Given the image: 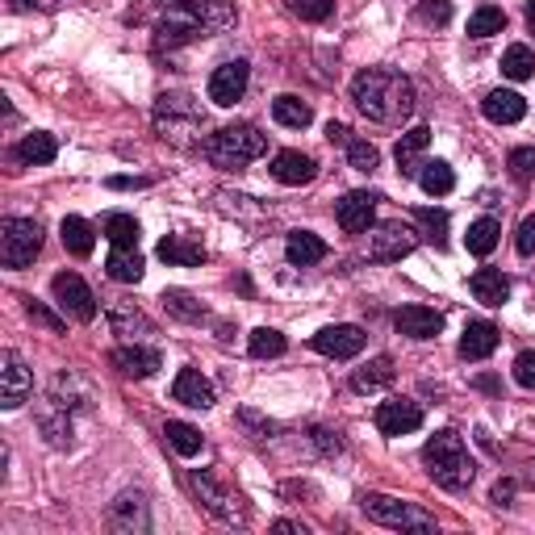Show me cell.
Returning a JSON list of instances; mask_svg holds the SVG:
<instances>
[{"instance_id":"1","label":"cell","mask_w":535,"mask_h":535,"mask_svg":"<svg viewBox=\"0 0 535 535\" xmlns=\"http://www.w3.org/2000/svg\"><path fill=\"white\" fill-rule=\"evenodd\" d=\"M352 101L368 122L398 126L414 113V84L402 72H389V67H368L352 80Z\"/></svg>"},{"instance_id":"2","label":"cell","mask_w":535,"mask_h":535,"mask_svg":"<svg viewBox=\"0 0 535 535\" xmlns=\"http://www.w3.org/2000/svg\"><path fill=\"white\" fill-rule=\"evenodd\" d=\"M423 464L435 485H444V490L460 494L469 490L473 477H477V460L464 448V439L456 431H435L427 444H423Z\"/></svg>"},{"instance_id":"3","label":"cell","mask_w":535,"mask_h":535,"mask_svg":"<svg viewBox=\"0 0 535 535\" xmlns=\"http://www.w3.org/2000/svg\"><path fill=\"white\" fill-rule=\"evenodd\" d=\"M264 151H268V138L255 126H247V122L226 126V130L205 138V155H209V164L214 168H247L251 159H260Z\"/></svg>"},{"instance_id":"4","label":"cell","mask_w":535,"mask_h":535,"mask_svg":"<svg viewBox=\"0 0 535 535\" xmlns=\"http://www.w3.org/2000/svg\"><path fill=\"white\" fill-rule=\"evenodd\" d=\"M205 126V109L184 97V92H164V97L155 101V130L172 138V143H193V134Z\"/></svg>"},{"instance_id":"5","label":"cell","mask_w":535,"mask_h":535,"mask_svg":"<svg viewBox=\"0 0 535 535\" xmlns=\"http://www.w3.org/2000/svg\"><path fill=\"white\" fill-rule=\"evenodd\" d=\"M42 251V226L34 218H5L0 222V264L9 272H21L34 264Z\"/></svg>"},{"instance_id":"6","label":"cell","mask_w":535,"mask_h":535,"mask_svg":"<svg viewBox=\"0 0 535 535\" xmlns=\"http://www.w3.org/2000/svg\"><path fill=\"white\" fill-rule=\"evenodd\" d=\"M360 510L381 523V527H398V531H435V519L427 515V510H418L402 498H389V494H364L360 498Z\"/></svg>"},{"instance_id":"7","label":"cell","mask_w":535,"mask_h":535,"mask_svg":"<svg viewBox=\"0 0 535 535\" xmlns=\"http://www.w3.org/2000/svg\"><path fill=\"white\" fill-rule=\"evenodd\" d=\"M414 230L402 226V222H381L377 226V235H368V260H377V264H393V260H402V255L414 251Z\"/></svg>"},{"instance_id":"8","label":"cell","mask_w":535,"mask_h":535,"mask_svg":"<svg viewBox=\"0 0 535 535\" xmlns=\"http://www.w3.org/2000/svg\"><path fill=\"white\" fill-rule=\"evenodd\" d=\"M193 485H197V494H201V502H205V510L209 515H218L222 523H247V510L239 506V498L230 494V490H222V485L214 481V473H205V469H197L193 473Z\"/></svg>"},{"instance_id":"9","label":"cell","mask_w":535,"mask_h":535,"mask_svg":"<svg viewBox=\"0 0 535 535\" xmlns=\"http://www.w3.org/2000/svg\"><path fill=\"white\" fill-rule=\"evenodd\" d=\"M51 293H55V301H59V306L72 314V318H80V322H92V318H97V297H92V289L80 281L76 272H59L55 281H51Z\"/></svg>"},{"instance_id":"10","label":"cell","mask_w":535,"mask_h":535,"mask_svg":"<svg viewBox=\"0 0 535 535\" xmlns=\"http://www.w3.org/2000/svg\"><path fill=\"white\" fill-rule=\"evenodd\" d=\"M314 352H322V356H331V360H352V356H360L364 352V331L360 327H352V322H335V327H322L314 339Z\"/></svg>"},{"instance_id":"11","label":"cell","mask_w":535,"mask_h":535,"mask_svg":"<svg viewBox=\"0 0 535 535\" xmlns=\"http://www.w3.org/2000/svg\"><path fill=\"white\" fill-rule=\"evenodd\" d=\"M30 389H34V377H30L26 360H21L17 352H5L0 356V406L17 410L21 402L30 398Z\"/></svg>"},{"instance_id":"12","label":"cell","mask_w":535,"mask_h":535,"mask_svg":"<svg viewBox=\"0 0 535 535\" xmlns=\"http://www.w3.org/2000/svg\"><path fill=\"white\" fill-rule=\"evenodd\" d=\"M423 427V406L410 402V398H389L377 406V431L389 435V439H398V435H410Z\"/></svg>"},{"instance_id":"13","label":"cell","mask_w":535,"mask_h":535,"mask_svg":"<svg viewBox=\"0 0 535 535\" xmlns=\"http://www.w3.org/2000/svg\"><path fill=\"white\" fill-rule=\"evenodd\" d=\"M247 80H251V67L243 59H230L222 63L214 76H209V101L230 109L235 101H243V92H247Z\"/></svg>"},{"instance_id":"14","label":"cell","mask_w":535,"mask_h":535,"mask_svg":"<svg viewBox=\"0 0 535 535\" xmlns=\"http://www.w3.org/2000/svg\"><path fill=\"white\" fill-rule=\"evenodd\" d=\"M377 193H364V189H356V193H347L343 201H339V209H335V218H339V226L347 230V235H368V226H372V218H377Z\"/></svg>"},{"instance_id":"15","label":"cell","mask_w":535,"mask_h":535,"mask_svg":"<svg viewBox=\"0 0 535 535\" xmlns=\"http://www.w3.org/2000/svg\"><path fill=\"white\" fill-rule=\"evenodd\" d=\"M393 327H398V335H406V339H435L439 331H444V314L427 310V306H402L398 314H393Z\"/></svg>"},{"instance_id":"16","label":"cell","mask_w":535,"mask_h":535,"mask_svg":"<svg viewBox=\"0 0 535 535\" xmlns=\"http://www.w3.org/2000/svg\"><path fill=\"white\" fill-rule=\"evenodd\" d=\"M113 364H118L126 377H138V381H147L159 372V364H164V356L155 352V347H143V343H126V347H113Z\"/></svg>"},{"instance_id":"17","label":"cell","mask_w":535,"mask_h":535,"mask_svg":"<svg viewBox=\"0 0 535 535\" xmlns=\"http://www.w3.org/2000/svg\"><path fill=\"white\" fill-rule=\"evenodd\" d=\"M172 398H176L180 406L209 410V406H214V385L201 377V368H180L176 381H172Z\"/></svg>"},{"instance_id":"18","label":"cell","mask_w":535,"mask_h":535,"mask_svg":"<svg viewBox=\"0 0 535 535\" xmlns=\"http://www.w3.org/2000/svg\"><path fill=\"white\" fill-rule=\"evenodd\" d=\"M498 327L494 322H485V318H473V322H464V335H460V356L464 360H485V356H494V347H498Z\"/></svg>"},{"instance_id":"19","label":"cell","mask_w":535,"mask_h":535,"mask_svg":"<svg viewBox=\"0 0 535 535\" xmlns=\"http://www.w3.org/2000/svg\"><path fill=\"white\" fill-rule=\"evenodd\" d=\"M431 147V130L427 126H414L398 138V147H393V159H398V172L402 176H418L423 172V151Z\"/></svg>"},{"instance_id":"20","label":"cell","mask_w":535,"mask_h":535,"mask_svg":"<svg viewBox=\"0 0 535 535\" xmlns=\"http://www.w3.org/2000/svg\"><path fill=\"white\" fill-rule=\"evenodd\" d=\"M272 176L281 180V184H289V189H297V184H310L318 176V164H314L306 151H276Z\"/></svg>"},{"instance_id":"21","label":"cell","mask_w":535,"mask_h":535,"mask_svg":"<svg viewBox=\"0 0 535 535\" xmlns=\"http://www.w3.org/2000/svg\"><path fill=\"white\" fill-rule=\"evenodd\" d=\"M481 113H485V118H490L494 126H515V122H523L527 101L519 97V92H510V88H494L490 97L481 101Z\"/></svg>"},{"instance_id":"22","label":"cell","mask_w":535,"mask_h":535,"mask_svg":"<svg viewBox=\"0 0 535 535\" xmlns=\"http://www.w3.org/2000/svg\"><path fill=\"white\" fill-rule=\"evenodd\" d=\"M469 289H473V297L481 301V306L498 310V306H506V301H510V276L498 272V268H477Z\"/></svg>"},{"instance_id":"23","label":"cell","mask_w":535,"mask_h":535,"mask_svg":"<svg viewBox=\"0 0 535 535\" xmlns=\"http://www.w3.org/2000/svg\"><path fill=\"white\" fill-rule=\"evenodd\" d=\"M159 260L176 264V268H197V264H205V243L193 235H168L159 243Z\"/></svg>"},{"instance_id":"24","label":"cell","mask_w":535,"mask_h":535,"mask_svg":"<svg viewBox=\"0 0 535 535\" xmlns=\"http://www.w3.org/2000/svg\"><path fill=\"white\" fill-rule=\"evenodd\" d=\"M285 255H289L293 268H310V264H318V260H327V243H322L314 230H289Z\"/></svg>"},{"instance_id":"25","label":"cell","mask_w":535,"mask_h":535,"mask_svg":"<svg viewBox=\"0 0 535 535\" xmlns=\"http://www.w3.org/2000/svg\"><path fill=\"white\" fill-rule=\"evenodd\" d=\"M105 272L118 285H138L143 281V255H138V247H113L105 260Z\"/></svg>"},{"instance_id":"26","label":"cell","mask_w":535,"mask_h":535,"mask_svg":"<svg viewBox=\"0 0 535 535\" xmlns=\"http://www.w3.org/2000/svg\"><path fill=\"white\" fill-rule=\"evenodd\" d=\"M109 327H113V335L138 339V335H151V318L143 310H134L130 301H113L109 306Z\"/></svg>"},{"instance_id":"27","label":"cell","mask_w":535,"mask_h":535,"mask_svg":"<svg viewBox=\"0 0 535 535\" xmlns=\"http://www.w3.org/2000/svg\"><path fill=\"white\" fill-rule=\"evenodd\" d=\"M55 155H59V143H55V134H46V130H34V134H26L17 143V159L21 164H30V168L51 164Z\"/></svg>"},{"instance_id":"28","label":"cell","mask_w":535,"mask_h":535,"mask_svg":"<svg viewBox=\"0 0 535 535\" xmlns=\"http://www.w3.org/2000/svg\"><path fill=\"white\" fill-rule=\"evenodd\" d=\"M59 239H63V247L72 251V255H92V247H97V235H92V226L84 222V218H76V214H67L63 222H59Z\"/></svg>"},{"instance_id":"29","label":"cell","mask_w":535,"mask_h":535,"mask_svg":"<svg viewBox=\"0 0 535 535\" xmlns=\"http://www.w3.org/2000/svg\"><path fill=\"white\" fill-rule=\"evenodd\" d=\"M272 118L281 122V126H289V130H306L314 122V109L301 101V97H293V92H285V97L272 101Z\"/></svg>"},{"instance_id":"30","label":"cell","mask_w":535,"mask_h":535,"mask_svg":"<svg viewBox=\"0 0 535 535\" xmlns=\"http://www.w3.org/2000/svg\"><path fill=\"white\" fill-rule=\"evenodd\" d=\"M418 184H423L427 197H448L456 189V172L444 159H431V164H423V172H418Z\"/></svg>"},{"instance_id":"31","label":"cell","mask_w":535,"mask_h":535,"mask_svg":"<svg viewBox=\"0 0 535 535\" xmlns=\"http://www.w3.org/2000/svg\"><path fill=\"white\" fill-rule=\"evenodd\" d=\"M389 381H393V360H389V356H377V360H368L364 368H356L352 389H360V393H372V389H385Z\"/></svg>"},{"instance_id":"32","label":"cell","mask_w":535,"mask_h":535,"mask_svg":"<svg viewBox=\"0 0 535 535\" xmlns=\"http://www.w3.org/2000/svg\"><path fill=\"white\" fill-rule=\"evenodd\" d=\"M498 239H502L498 218H477V222L469 226V235H464V247H469L473 255H490V251L498 247Z\"/></svg>"},{"instance_id":"33","label":"cell","mask_w":535,"mask_h":535,"mask_svg":"<svg viewBox=\"0 0 535 535\" xmlns=\"http://www.w3.org/2000/svg\"><path fill=\"white\" fill-rule=\"evenodd\" d=\"M285 347H289V339H285L281 331H272V327H255V331H251V339H247V352H251L255 360L285 356Z\"/></svg>"},{"instance_id":"34","label":"cell","mask_w":535,"mask_h":535,"mask_svg":"<svg viewBox=\"0 0 535 535\" xmlns=\"http://www.w3.org/2000/svg\"><path fill=\"white\" fill-rule=\"evenodd\" d=\"M502 76H510V80H531V76H535V51H531V46H523V42L506 46V55H502Z\"/></svg>"},{"instance_id":"35","label":"cell","mask_w":535,"mask_h":535,"mask_svg":"<svg viewBox=\"0 0 535 535\" xmlns=\"http://www.w3.org/2000/svg\"><path fill=\"white\" fill-rule=\"evenodd\" d=\"M164 435H168V444L176 448V456H184V460L201 452V431L193 423H180V418H172V423L164 427Z\"/></svg>"},{"instance_id":"36","label":"cell","mask_w":535,"mask_h":535,"mask_svg":"<svg viewBox=\"0 0 535 535\" xmlns=\"http://www.w3.org/2000/svg\"><path fill=\"white\" fill-rule=\"evenodd\" d=\"M138 222L130 218V214H109L105 218V239L113 243V247H138Z\"/></svg>"},{"instance_id":"37","label":"cell","mask_w":535,"mask_h":535,"mask_svg":"<svg viewBox=\"0 0 535 535\" xmlns=\"http://www.w3.org/2000/svg\"><path fill=\"white\" fill-rule=\"evenodd\" d=\"M502 30H506V13L498 5H481L469 17V38H490V34H502Z\"/></svg>"},{"instance_id":"38","label":"cell","mask_w":535,"mask_h":535,"mask_svg":"<svg viewBox=\"0 0 535 535\" xmlns=\"http://www.w3.org/2000/svg\"><path fill=\"white\" fill-rule=\"evenodd\" d=\"M414 222L423 226V235H427L435 247L448 243V214H444V209H414Z\"/></svg>"},{"instance_id":"39","label":"cell","mask_w":535,"mask_h":535,"mask_svg":"<svg viewBox=\"0 0 535 535\" xmlns=\"http://www.w3.org/2000/svg\"><path fill=\"white\" fill-rule=\"evenodd\" d=\"M164 306H168V314H176V318H184V322H201V318H205L201 301H193V293H184V289H168V293H164Z\"/></svg>"},{"instance_id":"40","label":"cell","mask_w":535,"mask_h":535,"mask_svg":"<svg viewBox=\"0 0 535 535\" xmlns=\"http://www.w3.org/2000/svg\"><path fill=\"white\" fill-rule=\"evenodd\" d=\"M347 159H352L356 172H377L381 151L372 147V143H364V138H352V143H347Z\"/></svg>"},{"instance_id":"41","label":"cell","mask_w":535,"mask_h":535,"mask_svg":"<svg viewBox=\"0 0 535 535\" xmlns=\"http://www.w3.org/2000/svg\"><path fill=\"white\" fill-rule=\"evenodd\" d=\"M285 5L301 21H327L335 13V0H285Z\"/></svg>"},{"instance_id":"42","label":"cell","mask_w":535,"mask_h":535,"mask_svg":"<svg viewBox=\"0 0 535 535\" xmlns=\"http://www.w3.org/2000/svg\"><path fill=\"white\" fill-rule=\"evenodd\" d=\"M423 26H448L452 21V0H418V13H414Z\"/></svg>"},{"instance_id":"43","label":"cell","mask_w":535,"mask_h":535,"mask_svg":"<svg viewBox=\"0 0 535 535\" xmlns=\"http://www.w3.org/2000/svg\"><path fill=\"white\" fill-rule=\"evenodd\" d=\"M506 164H510V176L515 180H531L535 176V147H515Z\"/></svg>"},{"instance_id":"44","label":"cell","mask_w":535,"mask_h":535,"mask_svg":"<svg viewBox=\"0 0 535 535\" xmlns=\"http://www.w3.org/2000/svg\"><path fill=\"white\" fill-rule=\"evenodd\" d=\"M515 381H519L523 389H535V352H519V360H515Z\"/></svg>"},{"instance_id":"45","label":"cell","mask_w":535,"mask_h":535,"mask_svg":"<svg viewBox=\"0 0 535 535\" xmlns=\"http://www.w3.org/2000/svg\"><path fill=\"white\" fill-rule=\"evenodd\" d=\"M26 310H30V318H34V322H42V327H46V331H51V335H59V331H63V322H59V318H55L51 310H46V306H38V301H34V297L26 301Z\"/></svg>"},{"instance_id":"46","label":"cell","mask_w":535,"mask_h":535,"mask_svg":"<svg viewBox=\"0 0 535 535\" xmlns=\"http://www.w3.org/2000/svg\"><path fill=\"white\" fill-rule=\"evenodd\" d=\"M515 247H519V255H535V214L519 222V235H515Z\"/></svg>"},{"instance_id":"47","label":"cell","mask_w":535,"mask_h":535,"mask_svg":"<svg viewBox=\"0 0 535 535\" xmlns=\"http://www.w3.org/2000/svg\"><path fill=\"white\" fill-rule=\"evenodd\" d=\"M314 439H318V448H322V452H339V448H343V439H339L335 431H327V427H318Z\"/></svg>"},{"instance_id":"48","label":"cell","mask_w":535,"mask_h":535,"mask_svg":"<svg viewBox=\"0 0 535 535\" xmlns=\"http://www.w3.org/2000/svg\"><path fill=\"white\" fill-rule=\"evenodd\" d=\"M109 189H147V180H138V176H109Z\"/></svg>"},{"instance_id":"49","label":"cell","mask_w":535,"mask_h":535,"mask_svg":"<svg viewBox=\"0 0 535 535\" xmlns=\"http://www.w3.org/2000/svg\"><path fill=\"white\" fill-rule=\"evenodd\" d=\"M510 498H515V481H498L494 485V502L498 506H510Z\"/></svg>"},{"instance_id":"50","label":"cell","mask_w":535,"mask_h":535,"mask_svg":"<svg viewBox=\"0 0 535 535\" xmlns=\"http://www.w3.org/2000/svg\"><path fill=\"white\" fill-rule=\"evenodd\" d=\"M327 138H331V143H352V138H347V126H343V122H331V126H327Z\"/></svg>"},{"instance_id":"51","label":"cell","mask_w":535,"mask_h":535,"mask_svg":"<svg viewBox=\"0 0 535 535\" xmlns=\"http://www.w3.org/2000/svg\"><path fill=\"white\" fill-rule=\"evenodd\" d=\"M527 26H531V34H535V0H527Z\"/></svg>"},{"instance_id":"52","label":"cell","mask_w":535,"mask_h":535,"mask_svg":"<svg viewBox=\"0 0 535 535\" xmlns=\"http://www.w3.org/2000/svg\"><path fill=\"white\" fill-rule=\"evenodd\" d=\"M38 0H13V9H34Z\"/></svg>"}]
</instances>
